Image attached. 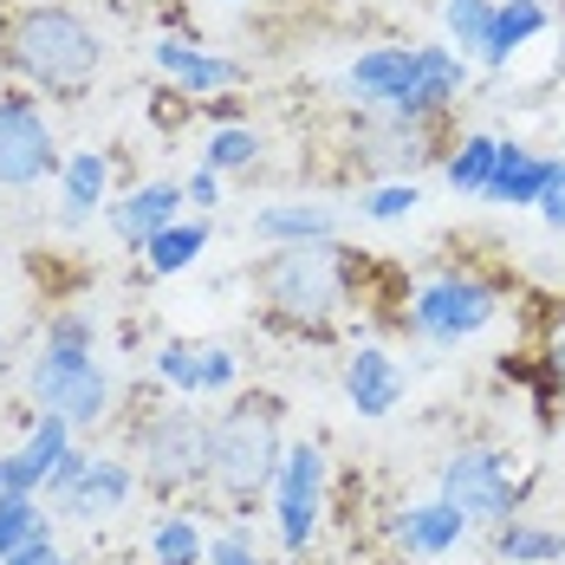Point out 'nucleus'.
Here are the masks:
<instances>
[{
  "label": "nucleus",
  "mask_w": 565,
  "mask_h": 565,
  "mask_svg": "<svg viewBox=\"0 0 565 565\" xmlns=\"http://www.w3.org/2000/svg\"><path fill=\"white\" fill-rule=\"evenodd\" d=\"M7 65L33 85V92H53V98H78L98 65H105V40L85 13L72 7H26L13 26H7Z\"/></svg>",
  "instance_id": "nucleus-1"
},
{
  "label": "nucleus",
  "mask_w": 565,
  "mask_h": 565,
  "mask_svg": "<svg viewBox=\"0 0 565 565\" xmlns=\"http://www.w3.org/2000/svg\"><path fill=\"white\" fill-rule=\"evenodd\" d=\"M280 461H286V436H280V403L274 396H241L234 409L215 416V436H209V488L222 494L227 508L260 501L280 481Z\"/></svg>",
  "instance_id": "nucleus-2"
},
{
  "label": "nucleus",
  "mask_w": 565,
  "mask_h": 565,
  "mask_svg": "<svg viewBox=\"0 0 565 565\" xmlns=\"http://www.w3.org/2000/svg\"><path fill=\"white\" fill-rule=\"evenodd\" d=\"M26 391H33L40 409L65 416L72 429L105 423V409H111V371L92 358V319L85 312H58L53 326H46V344H40V358L26 371Z\"/></svg>",
  "instance_id": "nucleus-3"
},
{
  "label": "nucleus",
  "mask_w": 565,
  "mask_h": 565,
  "mask_svg": "<svg viewBox=\"0 0 565 565\" xmlns=\"http://www.w3.org/2000/svg\"><path fill=\"white\" fill-rule=\"evenodd\" d=\"M254 286L267 299V312L286 319V326H332L351 299V254L339 241H306V247H274L260 267H254Z\"/></svg>",
  "instance_id": "nucleus-4"
},
{
  "label": "nucleus",
  "mask_w": 565,
  "mask_h": 565,
  "mask_svg": "<svg viewBox=\"0 0 565 565\" xmlns=\"http://www.w3.org/2000/svg\"><path fill=\"white\" fill-rule=\"evenodd\" d=\"M209 436H215L209 416H195V409H157V416L137 429V475H143L157 494L202 488V481H209Z\"/></svg>",
  "instance_id": "nucleus-5"
},
{
  "label": "nucleus",
  "mask_w": 565,
  "mask_h": 565,
  "mask_svg": "<svg viewBox=\"0 0 565 565\" xmlns=\"http://www.w3.org/2000/svg\"><path fill=\"white\" fill-rule=\"evenodd\" d=\"M501 312V286L481 280V274H436V280L416 286L409 299V326L429 344H461L475 332H488Z\"/></svg>",
  "instance_id": "nucleus-6"
},
{
  "label": "nucleus",
  "mask_w": 565,
  "mask_h": 565,
  "mask_svg": "<svg viewBox=\"0 0 565 565\" xmlns=\"http://www.w3.org/2000/svg\"><path fill=\"white\" fill-rule=\"evenodd\" d=\"M443 501L468 513V526H508L520 513V481H513L501 449H455L443 461Z\"/></svg>",
  "instance_id": "nucleus-7"
},
{
  "label": "nucleus",
  "mask_w": 565,
  "mask_h": 565,
  "mask_svg": "<svg viewBox=\"0 0 565 565\" xmlns=\"http://www.w3.org/2000/svg\"><path fill=\"white\" fill-rule=\"evenodd\" d=\"M58 170L53 124L40 111L33 92H0V189H33Z\"/></svg>",
  "instance_id": "nucleus-8"
},
{
  "label": "nucleus",
  "mask_w": 565,
  "mask_h": 565,
  "mask_svg": "<svg viewBox=\"0 0 565 565\" xmlns=\"http://www.w3.org/2000/svg\"><path fill=\"white\" fill-rule=\"evenodd\" d=\"M319 513H326V449L319 443H292L280 461V481H274V520H280L286 553L312 546Z\"/></svg>",
  "instance_id": "nucleus-9"
},
{
  "label": "nucleus",
  "mask_w": 565,
  "mask_h": 565,
  "mask_svg": "<svg viewBox=\"0 0 565 565\" xmlns=\"http://www.w3.org/2000/svg\"><path fill=\"white\" fill-rule=\"evenodd\" d=\"M468 92V58L455 53L449 40L443 46H416V78H409V92H403V105L391 117L403 124H429V117H443Z\"/></svg>",
  "instance_id": "nucleus-10"
},
{
  "label": "nucleus",
  "mask_w": 565,
  "mask_h": 565,
  "mask_svg": "<svg viewBox=\"0 0 565 565\" xmlns=\"http://www.w3.org/2000/svg\"><path fill=\"white\" fill-rule=\"evenodd\" d=\"M358 157L371 163V170H391L396 182H416V170L436 157L429 150V124H403L391 111H371L358 124Z\"/></svg>",
  "instance_id": "nucleus-11"
},
{
  "label": "nucleus",
  "mask_w": 565,
  "mask_h": 565,
  "mask_svg": "<svg viewBox=\"0 0 565 565\" xmlns=\"http://www.w3.org/2000/svg\"><path fill=\"white\" fill-rule=\"evenodd\" d=\"M65 455H72V423L46 409L26 436V449L0 455V494H46V481H53V468Z\"/></svg>",
  "instance_id": "nucleus-12"
},
{
  "label": "nucleus",
  "mask_w": 565,
  "mask_h": 565,
  "mask_svg": "<svg viewBox=\"0 0 565 565\" xmlns=\"http://www.w3.org/2000/svg\"><path fill=\"white\" fill-rule=\"evenodd\" d=\"M409 78H416V46H371V53H358L344 65V92L364 111H396Z\"/></svg>",
  "instance_id": "nucleus-13"
},
{
  "label": "nucleus",
  "mask_w": 565,
  "mask_h": 565,
  "mask_svg": "<svg viewBox=\"0 0 565 565\" xmlns=\"http://www.w3.org/2000/svg\"><path fill=\"white\" fill-rule=\"evenodd\" d=\"M150 58H157V72H170L189 98H222V92L241 85V65H234V58L209 53V46L182 40V33H163V40L150 46Z\"/></svg>",
  "instance_id": "nucleus-14"
},
{
  "label": "nucleus",
  "mask_w": 565,
  "mask_h": 565,
  "mask_svg": "<svg viewBox=\"0 0 565 565\" xmlns=\"http://www.w3.org/2000/svg\"><path fill=\"white\" fill-rule=\"evenodd\" d=\"M559 170H565V157H533L526 143H501V157H494V182H488L481 202H494V209H540L546 189L559 182Z\"/></svg>",
  "instance_id": "nucleus-15"
},
{
  "label": "nucleus",
  "mask_w": 565,
  "mask_h": 565,
  "mask_svg": "<svg viewBox=\"0 0 565 565\" xmlns=\"http://www.w3.org/2000/svg\"><path fill=\"white\" fill-rule=\"evenodd\" d=\"M344 403L358 409V416H391L396 403H403V364H396L384 344H358L351 358H344Z\"/></svg>",
  "instance_id": "nucleus-16"
},
{
  "label": "nucleus",
  "mask_w": 565,
  "mask_h": 565,
  "mask_svg": "<svg viewBox=\"0 0 565 565\" xmlns=\"http://www.w3.org/2000/svg\"><path fill=\"white\" fill-rule=\"evenodd\" d=\"M182 209H189V202H182V182H143V189H130L124 202H111V227H117L124 247L143 254L163 227L182 222Z\"/></svg>",
  "instance_id": "nucleus-17"
},
{
  "label": "nucleus",
  "mask_w": 565,
  "mask_h": 565,
  "mask_svg": "<svg viewBox=\"0 0 565 565\" xmlns=\"http://www.w3.org/2000/svg\"><path fill=\"white\" fill-rule=\"evenodd\" d=\"M137 494V475L124 468V461H105V455H92L85 461V475L58 494L53 508L65 513V520H105V513H117L124 501Z\"/></svg>",
  "instance_id": "nucleus-18"
},
{
  "label": "nucleus",
  "mask_w": 565,
  "mask_h": 565,
  "mask_svg": "<svg viewBox=\"0 0 565 565\" xmlns=\"http://www.w3.org/2000/svg\"><path fill=\"white\" fill-rule=\"evenodd\" d=\"M254 241L267 247H306V241H339V215L326 202H274V209H254L247 222Z\"/></svg>",
  "instance_id": "nucleus-19"
},
{
  "label": "nucleus",
  "mask_w": 565,
  "mask_h": 565,
  "mask_svg": "<svg viewBox=\"0 0 565 565\" xmlns=\"http://www.w3.org/2000/svg\"><path fill=\"white\" fill-rule=\"evenodd\" d=\"M396 540H403V553H416V559H443V553H455V546L468 540V513L436 494V501H423V508H409L396 520Z\"/></svg>",
  "instance_id": "nucleus-20"
},
{
  "label": "nucleus",
  "mask_w": 565,
  "mask_h": 565,
  "mask_svg": "<svg viewBox=\"0 0 565 565\" xmlns=\"http://www.w3.org/2000/svg\"><path fill=\"white\" fill-rule=\"evenodd\" d=\"M546 26H553V7H546V0H501V7H494V33H488L481 65H488V72H508L513 58L526 53Z\"/></svg>",
  "instance_id": "nucleus-21"
},
{
  "label": "nucleus",
  "mask_w": 565,
  "mask_h": 565,
  "mask_svg": "<svg viewBox=\"0 0 565 565\" xmlns=\"http://www.w3.org/2000/svg\"><path fill=\"white\" fill-rule=\"evenodd\" d=\"M58 189H65V222L98 215V202H105V189H111V157H105V150H72L65 170H58Z\"/></svg>",
  "instance_id": "nucleus-22"
},
{
  "label": "nucleus",
  "mask_w": 565,
  "mask_h": 565,
  "mask_svg": "<svg viewBox=\"0 0 565 565\" xmlns=\"http://www.w3.org/2000/svg\"><path fill=\"white\" fill-rule=\"evenodd\" d=\"M494 157H501V137H488V130H461V143L443 157V182H449L455 195H488V182H494Z\"/></svg>",
  "instance_id": "nucleus-23"
},
{
  "label": "nucleus",
  "mask_w": 565,
  "mask_h": 565,
  "mask_svg": "<svg viewBox=\"0 0 565 565\" xmlns=\"http://www.w3.org/2000/svg\"><path fill=\"white\" fill-rule=\"evenodd\" d=\"M202 254H209V215H202V222L182 215L175 227H163V234L143 247V267H150L157 280H170V274H182V267H195Z\"/></svg>",
  "instance_id": "nucleus-24"
},
{
  "label": "nucleus",
  "mask_w": 565,
  "mask_h": 565,
  "mask_svg": "<svg viewBox=\"0 0 565 565\" xmlns=\"http://www.w3.org/2000/svg\"><path fill=\"white\" fill-rule=\"evenodd\" d=\"M494 553H501L508 565H559L565 559V533L533 526V520H520V513H513L508 526H494Z\"/></svg>",
  "instance_id": "nucleus-25"
},
{
  "label": "nucleus",
  "mask_w": 565,
  "mask_h": 565,
  "mask_svg": "<svg viewBox=\"0 0 565 565\" xmlns=\"http://www.w3.org/2000/svg\"><path fill=\"white\" fill-rule=\"evenodd\" d=\"M494 7L501 0H443V33L461 58L488 53V33H494Z\"/></svg>",
  "instance_id": "nucleus-26"
},
{
  "label": "nucleus",
  "mask_w": 565,
  "mask_h": 565,
  "mask_svg": "<svg viewBox=\"0 0 565 565\" xmlns=\"http://www.w3.org/2000/svg\"><path fill=\"white\" fill-rule=\"evenodd\" d=\"M209 559V540L189 513H163L150 526V565H202Z\"/></svg>",
  "instance_id": "nucleus-27"
},
{
  "label": "nucleus",
  "mask_w": 565,
  "mask_h": 565,
  "mask_svg": "<svg viewBox=\"0 0 565 565\" xmlns=\"http://www.w3.org/2000/svg\"><path fill=\"white\" fill-rule=\"evenodd\" d=\"M40 533H53V520L40 513V494H0V565Z\"/></svg>",
  "instance_id": "nucleus-28"
},
{
  "label": "nucleus",
  "mask_w": 565,
  "mask_h": 565,
  "mask_svg": "<svg viewBox=\"0 0 565 565\" xmlns=\"http://www.w3.org/2000/svg\"><path fill=\"white\" fill-rule=\"evenodd\" d=\"M202 163H209L215 175L254 170V163H260V130H254V124H222V130L202 143Z\"/></svg>",
  "instance_id": "nucleus-29"
},
{
  "label": "nucleus",
  "mask_w": 565,
  "mask_h": 565,
  "mask_svg": "<svg viewBox=\"0 0 565 565\" xmlns=\"http://www.w3.org/2000/svg\"><path fill=\"white\" fill-rule=\"evenodd\" d=\"M358 209H364V222H403V215L423 209V189H416V182H377Z\"/></svg>",
  "instance_id": "nucleus-30"
},
{
  "label": "nucleus",
  "mask_w": 565,
  "mask_h": 565,
  "mask_svg": "<svg viewBox=\"0 0 565 565\" xmlns=\"http://www.w3.org/2000/svg\"><path fill=\"white\" fill-rule=\"evenodd\" d=\"M157 377H163L170 391L195 396V377H202V351H195V344H163V351H157Z\"/></svg>",
  "instance_id": "nucleus-31"
},
{
  "label": "nucleus",
  "mask_w": 565,
  "mask_h": 565,
  "mask_svg": "<svg viewBox=\"0 0 565 565\" xmlns=\"http://www.w3.org/2000/svg\"><path fill=\"white\" fill-rule=\"evenodd\" d=\"M234 377H241V358H234L227 344H209V351H202V377H195V396H222V391H234Z\"/></svg>",
  "instance_id": "nucleus-32"
},
{
  "label": "nucleus",
  "mask_w": 565,
  "mask_h": 565,
  "mask_svg": "<svg viewBox=\"0 0 565 565\" xmlns=\"http://www.w3.org/2000/svg\"><path fill=\"white\" fill-rule=\"evenodd\" d=\"M209 565H267V559H260L254 540L234 526V533H222V540H209Z\"/></svg>",
  "instance_id": "nucleus-33"
},
{
  "label": "nucleus",
  "mask_w": 565,
  "mask_h": 565,
  "mask_svg": "<svg viewBox=\"0 0 565 565\" xmlns=\"http://www.w3.org/2000/svg\"><path fill=\"white\" fill-rule=\"evenodd\" d=\"M182 202L209 215V209L222 202V175H215V170H209V163H202V170H195V175H189V182H182Z\"/></svg>",
  "instance_id": "nucleus-34"
},
{
  "label": "nucleus",
  "mask_w": 565,
  "mask_h": 565,
  "mask_svg": "<svg viewBox=\"0 0 565 565\" xmlns=\"http://www.w3.org/2000/svg\"><path fill=\"white\" fill-rule=\"evenodd\" d=\"M7 565H65V553H58L53 533H40V540H26V546H20Z\"/></svg>",
  "instance_id": "nucleus-35"
},
{
  "label": "nucleus",
  "mask_w": 565,
  "mask_h": 565,
  "mask_svg": "<svg viewBox=\"0 0 565 565\" xmlns=\"http://www.w3.org/2000/svg\"><path fill=\"white\" fill-rule=\"evenodd\" d=\"M85 461H92V455H65V461H58L53 468V481H46V501H58V494H65V488H72V481H78V475H85Z\"/></svg>",
  "instance_id": "nucleus-36"
},
{
  "label": "nucleus",
  "mask_w": 565,
  "mask_h": 565,
  "mask_svg": "<svg viewBox=\"0 0 565 565\" xmlns=\"http://www.w3.org/2000/svg\"><path fill=\"white\" fill-rule=\"evenodd\" d=\"M540 222L553 227V234H565V170H559V182L546 189V202H540Z\"/></svg>",
  "instance_id": "nucleus-37"
},
{
  "label": "nucleus",
  "mask_w": 565,
  "mask_h": 565,
  "mask_svg": "<svg viewBox=\"0 0 565 565\" xmlns=\"http://www.w3.org/2000/svg\"><path fill=\"white\" fill-rule=\"evenodd\" d=\"M553 371H559V384H565V339H559V351H553Z\"/></svg>",
  "instance_id": "nucleus-38"
},
{
  "label": "nucleus",
  "mask_w": 565,
  "mask_h": 565,
  "mask_svg": "<svg viewBox=\"0 0 565 565\" xmlns=\"http://www.w3.org/2000/svg\"><path fill=\"white\" fill-rule=\"evenodd\" d=\"M559 449H565V409H559Z\"/></svg>",
  "instance_id": "nucleus-39"
},
{
  "label": "nucleus",
  "mask_w": 565,
  "mask_h": 565,
  "mask_svg": "<svg viewBox=\"0 0 565 565\" xmlns=\"http://www.w3.org/2000/svg\"><path fill=\"white\" fill-rule=\"evenodd\" d=\"M559 53H565V33H559Z\"/></svg>",
  "instance_id": "nucleus-40"
},
{
  "label": "nucleus",
  "mask_w": 565,
  "mask_h": 565,
  "mask_svg": "<svg viewBox=\"0 0 565 565\" xmlns=\"http://www.w3.org/2000/svg\"><path fill=\"white\" fill-rule=\"evenodd\" d=\"M546 7H553V0H546Z\"/></svg>",
  "instance_id": "nucleus-41"
}]
</instances>
